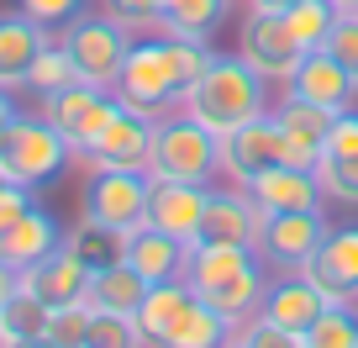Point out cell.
<instances>
[{"label": "cell", "mask_w": 358, "mask_h": 348, "mask_svg": "<svg viewBox=\"0 0 358 348\" xmlns=\"http://www.w3.org/2000/svg\"><path fill=\"white\" fill-rule=\"evenodd\" d=\"M206 64H211V48L206 43H190V37H174V32L137 37L122 74H116V101L153 116V122L169 111H185V95L195 90Z\"/></svg>", "instance_id": "1"}, {"label": "cell", "mask_w": 358, "mask_h": 348, "mask_svg": "<svg viewBox=\"0 0 358 348\" xmlns=\"http://www.w3.org/2000/svg\"><path fill=\"white\" fill-rule=\"evenodd\" d=\"M185 285L201 295L206 306L227 312L232 322H248L268 291V264L258 248H232V243H190V264H185Z\"/></svg>", "instance_id": "2"}, {"label": "cell", "mask_w": 358, "mask_h": 348, "mask_svg": "<svg viewBox=\"0 0 358 348\" xmlns=\"http://www.w3.org/2000/svg\"><path fill=\"white\" fill-rule=\"evenodd\" d=\"M185 111L201 127H211L216 137H227L232 127L253 122V116L268 111V79L248 64L243 53H211L206 74L195 79V90L185 95Z\"/></svg>", "instance_id": "3"}, {"label": "cell", "mask_w": 358, "mask_h": 348, "mask_svg": "<svg viewBox=\"0 0 358 348\" xmlns=\"http://www.w3.org/2000/svg\"><path fill=\"white\" fill-rule=\"evenodd\" d=\"M148 174L153 180H195L211 185L222 174V137L201 127L190 111H169L153 122V148H148Z\"/></svg>", "instance_id": "4"}, {"label": "cell", "mask_w": 358, "mask_h": 348, "mask_svg": "<svg viewBox=\"0 0 358 348\" xmlns=\"http://www.w3.org/2000/svg\"><path fill=\"white\" fill-rule=\"evenodd\" d=\"M148 190H153L148 169H90L85 195H79V222L127 237L132 227L148 222Z\"/></svg>", "instance_id": "5"}, {"label": "cell", "mask_w": 358, "mask_h": 348, "mask_svg": "<svg viewBox=\"0 0 358 348\" xmlns=\"http://www.w3.org/2000/svg\"><path fill=\"white\" fill-rule=\"evenodd\" d=\"M58 43H64L69 58L79 64V79L116 90V74H122V64H127L137 37H132V27H122L111 11H79L69 27H58Z\"/></svg>", "instance_id": "6"}, {"label": "cell", "mask_w": 358, "mask_h": 348, "mask_svg": "<svg viewBox=\"0 0 358 348\" xmlns=\"http://www.w3.org/2000/svg\"><path fill=\"white\" fill-rule=\"evenodd\" d=\"M74 143H69L64 132H58L53 122H48L43 111L37 116H16L11 137H6V153H0V164H6V174H11L16 185H27V190H43L48 180H58L69 164H74Z\"/></svg>", "instance_id": "7"}, {"label": "cell", "mask_w": 358, "mask_h": 348, "mask_svg": "<svg viewBox=\"0 0 358 348\" xmlns=\"http://www.w3.org/2000/svg\"><path fill=\"white\" fill-rule=\"evenodd\" d=\"M116 111H122L116 90H106V85H90V79H74L69 90L43 95V116L69 137V143H74L79 158H85V148L106 132V122H111Z\"/></svg>", "instance_id": "8"}, {"label": "cell", "mask_w": 358, "mask_h": 348, "mask_svg": "<svg viewBox=\"0 0 358 348\" xmlns=\"http://www.w3.org/2000/svg\"><path fill=\"white\" fill-rule=\"evenodd\" d=\"M237 53H243L268 85H285V79L295 74V64L306 58V48L295 43L285 11H258L253 6V11L243 16V32H237Z\"/></svg>", "instance_id": "9"}, {"label": "cell", "mask_w": 358, "mask_h": 348, "mask_svg": "<svg viewBox=\"0 0 358 348\" xmlns=\"http://www.w3.org/2000/svg\"><path fill=\"white\" fill-rule=\"evenodd\" d=\"M327 232H332V222H327L322 211H268L264 232H258V258L280 274L306 270Z\"/></svg>", "instance_id": "10"}, {"label": "cell", "mask_w": 358, "mask_h": 348, "mask_svg": "<svg viewBox=\"0 0 358 348\" xmlns=\"http://www.w3.org/2000/svg\"><path fill=\"white\" fill-rule=\"evenodd\" d=\"M274 164H285V132H280V122H274V111L253 116V122L232 127V132L222 137V174L232 185L258 180V174L274 169Z\"/></svg>", "instance_id": "11"}, {"label": "cell", "mask_w": 358, "mask_h": 348, "mask_svg": "<svg viewBox=\"0 0 358 348\" xmlns=\"http://www.w3.org/2000/svg\"><path fill=\"white\" fill-rule=\"evenodd\" d=\"M258 232H264V211H258V201L248 195V185H237V190H222V185H211V195H206V216H201V232H195V243L258 248Z\"/></svg>", "instance_id": "12"}, {"label": "cell", "mask_w": 358, "mask_h": 348, "mask_svg": "<svg viewBox=\"0 0 358 348\" xmlns=\"http://www.w3.org/2000/svg\"><path fill=\"white\" fill-rule=\"evenodd\" d=\"M285 95L327 106V111H348V106L358 101V74L348 64H337L327 48H316V53H306L301 64H295V74L285 79Z\"/></svg>", "instance_id": "13"}, {"label": "cell", "mask_w": 358, "mask_h": 348, "mask_svg": "<svg viewBox=\"0 0 358 348\" xmlns=\"http://www.w3.org/2000/svg\"><path fill=\"white\" fill-rule=\"evenodd\" d=\"M148 148H153V116L122 106L106 122V132L85 148V164L90 169H148Z\"/></svg>", "instance_id": "14"}, {"label": "cell", "mask_w": 358, "mask_h": 348, "mask_svg": "<svg viewBox=\"0 0 358 348\" xmlns=\"http://www.w3.org/2000/svg\"><path fill=\"white\" fill-rule=\"evenodd\" d=\"M332 306V295L322 291V285L311 280V274H301V270H290V274H280V280H268V291H264V301H258V312L268 316V322H280V327H290V333H311V322Z\"/></svg>", "instance_id": "15"}, {"label": "cell", "mask_w": 358, "mask_h": 348, "mask_svg": "<svg viewBox=\"0 0 358 348\" xmlns=\"http://www.w3.org/2000/svg\"><path fill=\"white\" fill-rule=\"evenodd\" d=\"M332 116L337 111H327V106H311V101L285 95V101L274 106V122H280V132H285V164H295V169H316V164H322Z\"/></svg>", "instance_id": "16"}, {"label": "cell", "mask_w": 358, "mask_h": 348, "mask_svg": "<svg viewBox=\"0 0 358 348\" xmlns=\"http://www.w3.org/2000/svg\"><path fill=\"white\" fill-rule=\"evenodd\" d=\"M122 258L148 285H158V280H179V274H185L190 243L174 237V232H164V227H153V222H143V227H132V232L122 237Z\"/></svg>", "instance_id": "17"}, {"label": "cell", "mask_w": 358, "mask_h": 348, "mask_svg": "<svg viewBox=\"0 0 358 348\" xmlns=\"http://www.w3.org/2000/svg\"><path fill=\"white\" fill-rule=\"evenodd\" d=\"M53 43L43 22L16 6V11H0V90H27V74H32L37 53Z\"/></svg>", "instance_id": "18"}, {"label": "cell", "mask_w": 358, "mask_h": 348, "mask_svg": "<svg viewBox=\"0 0 358 348\" xmlns=\"http://www.w3.org/2000/svg\"><path fill=\"white\" fill-rule=\"evenodd\" d=\"M248 195L258 201V211H322L327 190L316 180V169H295V164H274L258 180H248Z\"/></svg>", "instance_id": "19"}, {"label": "cell", "mask_w": 358, "mask_h": 348, "mask_svg": "<svg viewBox=\"0 0 358 348\" xmlns=\"http://www.w3.org/2000/svg\"><path fill=\"white\" fill-rule=\"evenodd\" d=\"M206 195H211V185L153 180V190H148V222L164 227V232H174V237H185V243H195L201 216H206Z\"/></svg>", "instance_id": "20"}, {"label": "cell", "mask_w": 358, "mask_h": 348, "mask_svg": "<svg viewBox=\"0 0 358 348\" xmlns=\"http://www.w3.org/2000/svg\"><path fill=\"white\" fill-rule=\"evenodd\" d=\"M301 274H311L332 301H358V227H332Z\"/></svg>", "instance_id": "21"}, {"label": "cell", "mask_w": 358, "mask_h": 348, "mask_svg": "<svg viewBox=\"0 0 358 348\" xmlns=\"http://www.w3.org/2000/svg\"><path fill=\"white\" fill-rule=\"evenodd\" d=\"M58 248H64V227H58V216L43 211L37 201L16 216L6 232H0V258H6V264H16V270H32L37 258L58 253Z\"/></svg>", "instance_id": "22"}, {"label": "cell", "mask_w": 358, "mask_h": 348, "mask_svg": "<svg viewBox=\"0 0 358 348\" xmlns=\"http://www.w3.org/2000/svg\"><path fill=\"white\" fill-rule=\"evenodd\" d=\"M22 285L37 295V301H48V306H69V301H85L90 270L69 253V248H58V253L37 258L32 270H22Z\"/></svg>", "instance_id": "23"}, {"label": "cell", "mask_w": 358, "mask_h": 348, "mask_svg": "<svg viewBox=\"0 0 358 348\" xmlns=\"http://www.w3.org/2000/svg\"><path fill=\"white\" fill-rule=\"evenodd\" d=\"M143 295H148V280L132 270V264H127V258H111V264H101V270L90 274L85 306H90V312H122V316H137Z\"/></svg>", "instance_id": "24"}, {"label": "cell", "mask_w": 358, "mask_h": 348, "mask_svg": "<svg viewBox=\"0 0 358 348\" xmlns=\"http://www.w3.org/2000/svg\"><path fill=\"white\" fill-rule=\"evenodd\" d=\"M190 306H195V291L185 285V274H179V280H158V285H148L143 306H137V333H143V343H148V348H158L169 333H174V322L190 312Z\"/></svg>", "instance_id": "25"}, {"label": "cell", "mask_w": 358, "mask_h": 348, "mask_svg": "<svg viewBox=\"0 0 358 348\" xmlns=\"http://www.w3.org/2000/svg\"><path fill=\"white\" fill-rule=\"evenodd\" d=\"M237 337V322L227 312H216V306H206L201 295H195V306L174 322V333L164 337L158 348H227Z\"/></svg>", "instance_id": "26"}, {"label": "cell", "mask_w": 358, "mask_h": 348, "mask_svg": "<svg viewBox=\"0 0 358 348\" xmlns=\"http://www.w3.org/2000/svg\"><path fill=\"white\" fill-rule=\"evenodd\" d=\"M227 6H232V0H169L158 32L190 37V43H211L216 27L227 22Z\"/></svg>", "instance_id": "27"}, {"label": "cell", "mask_w": 358, "mask_h": 348, "mask_svg": "<svg viewBox=\"0 0 358 348\" xmlns=\"http://www.w3.org/2000/svg\"><path fill=\"white\" fill-rule=\"evenodd\" d=\"M48 316H53V306L37 301V295L22 285L11 301L0 306V348H22V343L48 337Z\"/></svg>", "instance_id": "28"}, {"label": "cell", "mask_w": 358, "mask_h": 348, "mask_svg": "<svg viewBox=\"0 0 358 348\" xmlns=\"http://www.w3.org/2000/svg\"><path fill=\"white\" fill-rule=\"evenodd\" d=\"M337 16H343V6H337V0H295L290 11H285V22H290L295 43H301L306 53H316V48H327Z\"/></svg>", "instance_id": "29"}, {"label": "cell", "mask_w": 358, "mask_h": 348, "mask_svg": "<svg viewBox=\"0 0 358 348\" xmlns=\"http://www.w3.org/2000/svg\"><path fill=\"white\" fill-rule=\"evenodd\" d=\"M74 79H79V64L69 58V48L53 37V43H48L43 53H37L32 74H27V90H32L37 101H43V95H58V90H69Z\"/></svg>", "instance_id": "30"}, {"label": "cell", "mask_w": 358, "mask_h": 348, "mask_svg": "<svg viewBox=\"0 0 358 348\" xmlns=\"http://www.w3.org/2000/svg\"><path fill=\"white\" fill-rule=\"evenodd\" d=\"M306 348H358V312L353 301H332L306 333Z\"/></svg>", "instance_id": "31"}, {"label": "cell", "mask_w": 358, "mask_h": 348, "mask_svg": "<svg viewBox=\"0 0 358 348\" xmlns=\"http://www.w3.org/2000/svg\"><path fill=\"white\" fill-rule=\"evenodd\" d=\"M316 180H322L327 201L358 206V148L353 153H327L322 164H316Z\"/></svg>", "instance_id": "32"}, {"label": "cell", "mask_w": 358, "mask_h": 348, "mask_svg": "<svg viewBox=\"0 0 358 348\" xmlns=\"http://www.w3.org/2000/svg\"><path fill=\"white\" fill-rule=\"evenodd\" d=\"M64 248L85 264L90 274L101 270V264H111V258H122V237H111V232H101V227H90V222H79L74 232H64Z\"/></svg>", "instance_id": "33"}, {"label": "cell", "mask_w": 358, "mask_h": 348, "mask_svg": "<svg viewBox=\"0 0 358 348\" xmlns=\"http://www.w3.org/2000/svg\"><path fill=\"white\" fill-rule=\"evenodd\" d=\"M85 348H148V343H143V333H137V316H122V312H90Z\"/></svg>", "instance_id": "34"}, {"label": "cell", "mask_w": 358, "mask_h": 348, "mask_svg": "<svg viewBox=\"0 0 358 348\" xmlns=\"http://www.w3.org/2000/svg\"><path fill=\"white\" fill-rule=\"evenodd\" d=\"M85 333H90V306H85V301L53 306V316H48V343H58V348H85Z\"/></svg>", "instance_id": "35"}, {"label": "cell", "mask_w": 358, "mask_h": 348, "mask_svg": "<svg viewBox=\"0 0 358 348\" xmlns=\"http://www.w3.org/2000/svg\"><path fill=\"white\" fill-rule=\"evenodd\" d=\"M237 343H248V348H306V337L280 327V322H268L264 312H253L248 322H237Z\"/></svg>", "instance_id": "36"}, {"label": "cell", "mask_w": 358, "mask_h": 348, "mask_svg": "<svg viewBox=\"0 0 358 348\" xmlns=\"http://www.w3.org/2000/svg\"><path fill=\"white\" fill-rule=\"evenodd\" d=\"M164 6H169V0H101V11H111L116 22L132 27V32L158 27V22H164Z\"/></svg>", "instance_id": "37"}, {"label": "cell", "mask_w": 358, "mask_h": 348, "mask_svg": "<svg viewBox=\"0 0 358 348\" xmlns=\"http://www.w3.org/2000/svg\"><path fill=\"white\" fill-rule=\"evenodd\" d=\"M16 6H22L32 22H43L48 32H58V27H69L79 11H85L90 0H16Z\"/></svg>", "instance_id": "38"}, {"label": "cell", "mask_w": 358, "mask_h": 348, "mask_svg": "<svg viewBox=\"0 0 358 348\" xmlns=\"http://www.w3.org/2000/svg\"><path fill=\"white\" fill-rule=\"evenodd\" d=\"M327 53L337 58V64H348L358 74V11H343L332 27V37H327Z\"/></svg>", "instance_id": "39"}, {"label": "cell", "mask_w": 358, "mask_h": 348, "mask_svg": "<svg viewBox=\"0 0 358 348\" xmlns=\"http://www.w3.org/2000/svg\"><path fill=\"white\" fill-rule=\"evenodd\" d=\"M27 206H32V190H27V185H16L11 174H6V164H0V232H6V227L27 211Z\"/></svg>", "instance_id": "40"}, {"label": "cell", "mask_w": 358, "mask_h": 348, "mask_svg": "<svg viewBox=\"0 0 358 348\" xmlns=\"http://www.w3.org/2000/svg\"><path fill=\"white\" fill-rule=\"evenodd\" d=\"M16 90H0V153H6V137H11V127H16Z\"/></svg>", "instance_id": "41"}, {"label": "cell", "mask_w": 358, "mask_h": 348, "mask_svg": "<svg viewBox=\"0 0 358 348\" xmlns=\"http://www.w3.org/2000/svg\"><path fill=\"white\" fill-rule=\"evenodd\" d=\"M16 291H22V270H16V264H6V258H0V306L11 301Z\"/></svg>", "instance_id": "42"}, {"label": "cell", "mask_w": 358, "mask_h": 348, "mask_svg": "<svg viewBox=\"0 0 358 348\" xmlns=\"http://www.w3.org/2000/svg\"><path fill=\"white\" fill-rule=\"evenodd\" d=\"M248 6H258V11H290L295 0H248Z\"/></svg>", "instance_id": "43"}, {"label": "cell", "mask_w": 358, "mask_h": 348, "mask_svg": "<svg viewBox=\"0 0 358 348\" xmlns=\"http://www.w3.org/2000/svg\"><path fill=\"white\" fill-rule=\"evenodd\" d=\"M22 348H58V343H48V337H37V343H22Z\"/></svg>", "instance_id": "44"}, {"label": "cell", "mask_w": 358, "mask_h": 348, "mask_svg": "<svg viewBox=\"0 0 358 348\" xmlns=\"http://www.w3.org/2000/svg\"><path fill=\"white\" fill-rule=\"evenodd\" d=\"M337 6H343V11H358V0H337Z\"/></svg>", "instance_id": "45"}, {"label": "cell", "mask_w": 358, "mask_h": 348, "mask_svg": "<svg viewBox=\"0 0 358 348\" xmlns=\"http://www.w3.org/2000/svg\"><path fill=\"white\" fill-rule=\"evenodd\" d=\"M227 348H248V343H237V337H232V343H227Z\"/></svg>", "instance_id": "46"}]
</instances>
